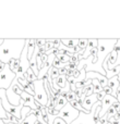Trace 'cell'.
<instances>
[{
  "label": "cell",
  "instance_id": "obj_1",
  "mask_svg": "<svg viewBox=\"0 0 120 124\" xmlns=\"http://www.w3.org/2000/svg\"><path fill=\"white\" fill-rule=\"evenodd\" d=\"M25 46L24 38H6L0 46V61L8 64L10 60H19Z\"/></svg>",
  "mask_w": 120,
  "mask_h": 124
},
{
  "label": "cell",
  "instance_id": "obj_2",
  "mask_svg": "<svg viewBox=\"0 0 120 124\" xmlns=\"http://www.w3.org/2000/svg\"><path fill=\"white\" fill-rule=\"evenodd\" d=\"M97 64L96 68L98 70V73L104 76H106V72L104 71L103 62L105 61V59L109 56V54L114 50L115 46L117 44V39H97Z\"/></svg>",
  "mask_w": 120,
  "mask_h": 124
},
{
  "label": "cell",
  "instance_id": "obj_3",
  "mask_svg": "<svg viewBox=\"0 0 120 124\" xmlns=\"http://www.w3.org/2000/svg\"><path fill=\"white\" fill-rule=\"evenodd\" d=\"M22 92H24L23 86L17 82V78H14L12 84L10 85V87L6 90V96H7V99H8V102L10 105L14 106V107L20 106Z\"/></svg>",
  "mask_w": 120,
  "mask_h": 124
},
{
  "label": "cell",
  "instance_id": "obj_4",
  "mask_svg": "<svg viewBox=\"0 0 120 124\" xmlns=\"http://www.w3.org/2000/svg\"><path fill=\"white\" fill-rule=\"evenodd\" d=\"M33 86H34V99L35 101L39 103L42 107H47L48 102V95L44 86L43 79H36L33 82Z\"/></svg>",
  "mask_w": 120,
  "mask_h": 124
},
{
  "label": "cell",
  "instance_id": "obj_5",
  "mask_svg": "<svg viewBox=\"0 0 120 124\" xmlns=\"http://www.w3.org/2000/svg\"><path fill=\"white\" fill-rule=\"evenodd\" d=\"M79 116H80V112L77 109H74L69 102L60 110L58 113V118L62 119L67 124H71L73 121H75L79 118Z\"/></svg>",
  "mask_w": 120,
  "mask_h": 124
},
{
  "label": "cell",
  "instance_id": "obj_6",
  "mask_svg": "<svg viewBox=\"0 0 120 124\" xmlns=\"http://www.w3.org/2000/svg\"><path fill=\"white\" fill-rule=\"evenodd\" d=\"M15 78V74L10 70L8 64L4 65V69L0 72V89L7 90Z\"/></svg>",
  "mask_w": 120,
  "mask_h": 124
},
{
  "label": "cell",
  "instance_id": "obj_7",
  "mask_svg": "<svg viewBox=\"0 0 120 124\" xmlns=\"http://www.w3.org/2000/svg\"><path fill=\"white\" fill-rule=\"evenodd\" d=\"M21 99L24 101V107H28L32 111L36 110V106H35V99L32 95L27 94L25 92H22L21 94Z\"/></svg>",
  "mask_w": 120,
  "mask_h": 124
},
{
  "label": "cell",
  "instance_id": "obj_8",
  "mask_svg": "<svg viewBox=\"0 0 120 124\" xmlns=\"http://www.w3.org/2000/svg\"><path fill=\"white\" fill-rule=\"evenodd\" d=\"M97 96L95 94L91 95V96H87L82 100V107L86 110V111H91L92 107L97 102Z\"/></svg>",
  "mask_w": 120,
  "mask_h": 124
},
{
  "label": "cell",
  "instance_id": "obj_9",
  "mask_svg": "<svg viewBox=\"0 0 120 124\" xmlns=\"http://www.w3.org/2000/svg\"><path fill=\"white\" fill-rule=\"evenodd\" d=\"M97 39H93V38H88L87 40V46H86L85 50H84V54L83 56H82V60H84V59H87L88 57H90V51L93 49V48L97 47Z\"/></svg>",
  "mask_w": 120,
  "mask_h": 124
},
{
  "label": "cell",
  "instance_id": "obj_10",
  "mask_svg": "<svg viewBox=\"0 0 120 124\" xmlns=\"http://www.w3.org/2000/svg\"><path fill=\"white\" fill-rule=\"evenodd\" d=\"M119 85H120V83H119L118 77L117 76H114V77H111V78L108 79V85L107 86H109V87L112 89V92H114V96L116 95V92H117V89H118Z\"/></svg>",
  "mask_w": 120,
  "mask_h": 124
},
{
  "label": "cell",
  "instance_id": "obj_11",
  "mask_svg": "<svg viewBox=\"0 0 120 124\" xmlns=\"http://www.w3.org/2000/svg\"><path fill=\"white\" fill-rule=\"evenodd\" d=\"M60 41L64 47L70 48V49L79 44V39H60Z\"/></svg>",
  "mask_w": 120,
  "mask_h": 124
},
{
  "label": "cell",
  "instance_id": "obj_12",
  "mask_svg": "<svg viewBox=\"0 0 120 124\" xmlns=\"http://www.w3.org/2000/svg\"><path fill=\"white\" fill-rule=\"evenodd\" d=\"M119 73H120V65H117L116 68H114L112 70L106 71V78L109 79L114 76H118Z\"/></svg>",
  "mask_w": 120,
  "mask_h": 124
},
{
  "label": "cell",
  "instance_id": "obj_13",
  "mask_svg": "<svg viewBox=\"0 0 120 124\" xmlns=\"http://www.w3.org/2000/svg\"><path fill=\"white\" fill-rule=\"evenodd\" d=\"M24 77H25V79L27 82H30V83H33V82H35L37 79V76L34 74V72H33L31 69H28V70L24 73Z\"/></svg>",
  "mask_w": 120,
  "mask_h": 124
},
{
  "label": "cell",
  "instance_id": "obj_14",
  "mask_svg": "<svg viewBox=\"0 0 120 124\" xmlns=\"http://www.w3.org/2000/svg\"><path fill=\"white\" fill-rule=\"evenodd\" d=\"M34 49H35V39H30L27 44V59L30 60L33 56V52H34Z\"/></svg>",
  "mask_w": 120,
  "mask_h": 124
},
{
  "label": "cell",
  "instance_id": "obj_15",
  "mask_svg": "<svg viewBox=\"0 0 120 124\" xmlns=\"http://www.w3.org/2000/svg\"><path fill=\"white\" fill-rule=\"evenodd\" d=\"M92 86H93V94L97 95L101 92H103V87L101 86L99 82L97 79H92Z\"/></svg>",
  "mask_w": 120,
  "mask_h": 124
},
{
  "label": "cell",
  "instance_id": "obj_16",
  "mask_svg": "<svg viewBox=\"0 0 120 124\" xmlns=\"http://www.w3.org/2000/svg\"><path fill=\"white\" fill-rule=\"evenodd\" d=\"M36 116H35V114L33 113L32 111H31V113L28 114L27 116H26L25 119H24L23 121H22L21 124H35V122H36Z\"/></svg>",
  "mask_w": 120,
  "mask_h": 124
},
{
  "label": "cell",
  "instance_id": "obj_17",
  "mask_svg": "<svg viewBox=\"0 0 120 124\" xmlns=\"http://www.w3.org/2000/svg\"><path fill=\"white\" fill-rule=\"evenodd\" d=\"M68 103V101H67V99L66 98H63V97H59V99H58V102H57V106L55 107V110L56 111H60V110L62 109V108L64 107V106Z\"/></svg>",
  "mask_w": 120,
  "mask_h": 124
},
{
  "label": "cell",
  "instance_id": "obj_18",
  "mask_svg": "<svg viewBox=\"0 0 120 124\" xmlns=\"http://www.w3.org/2000/svg\"><path fill=\"white\" fill-rule=\"evenodd\" d=\"M114 50L117 52V61H116V66L120 65V39H117V44L115 46Z\"/></svg>",
  "mask_w": 120,
  "mask_h": 124
},
{
  "label": "cell",
  "instance_id": "obj_19",
  "mask_svg": "<svg viewBox=\"0 0 120 124\" xmlns=\"http://www.w3.org/2000/svg\"><path fill=\"white\" fill-rule=\"evenodd\" d=\"M31 111H32V110H31L28 107H23L22 108V110H21V121H23L24 119H25L26 116L31 113Z\"/></svg>",
  "mask_w": 120,
  "mask_h": 124
},
{
  "label": "cell",
  "instance_id": "obj_20",
  "mask_svg": "<svg viewBox=\"0 0 120 124\" xmlns=\"http://www.w3.org/2000/svg\"><path fill=\"white\" fill-rule=\"evenodd\" d=\"M56 58L61 62V63H69L70 62V57L67 54H57Z\"/></svg>",
  "mask_w": 120,
  "mask_h": 124
},
{
  "label": "cell",
  "instance_id": "obj_21",
  "mask_svg": "<svg viewBox=\"0 0 120 124\" xmlns=\"http://www.w3.org/2000/svg\"><path fill=\"white\" fill-rule=\"evenodd\" d=\"M87 38H80L79 39V44H77V47L81 50H85L86 46H87Z\"/></svg>",
  "mask_w": 120,
  "mask_h": 124
},
{
  "label": "cell",
  "instance_id": "obj_22",
  "mask_svg": "<svg viewBox=\"0 0 120 124\" xmlns=\"http://www.w3.org/2000/svg\"><path fill=\"white\" fill-rule=\"evenodd\" d=\"M66 99H67V101H68V102H72V101H75V100H77V99H80V98H77V96H75L74 93L70 90V92L68 93V95H67Z\"/></svg>",
  "mask_w": 120,
  "mask_h": 124
},
{
  "label": "cell",
  "instance_id": "obj_23",
  "mask_svg": "<svg viewBox=\"0 0 120 124\" xmlns=\"http://www.w3.org/2000/svg\"><path fill=\"white\" fill-rule=\"evenodd\" d=\"M116 113H117V111H116V110H115L112 107H110L109 109L107 110V112H106V114H105V116H106V118H107V120H109L110 118H112V116H116Z\"/></svg>",
  "mask_w": 120,
  "mask_h": 124
},
{
  "label": "cell",
  "instance_id": "obj_24",
  "mask_svg": "<svg viewBox=\"0 0 120 124\" xmlns=\"http://www.w3.org/2000/svg\"><path fill=\"white\" fill-rule=\"evenodd\" d=\"M35 45L37 47L42 48V47H45L46 45V39H43V38H36L35 39Z\"/></svg>",
  "mask_w": 120,
  "mask_h": 124
},
{
  "label": "cell",
  "instance_id": "obj_25",
  "mask_svg": "<svg viewBox=\"0 0 120 124\" xmlns=\"http://www.w3.org/2000/svg\"><path fill=\"white\" fill-rule=\"evenodd\" d=\"M7 119V112L4 111L3 107L1 105V99H0V120H6Z\"/></svg>",
  "mask_w": 120,
  "mask_h": 124
},
{
  "label": "cell",
  "instance_id": "obj_26",
  "mask_svg": "<svg viewBox=\"0 0 120 124\" xmlns=\"http://www.w3.org/2000/svg\"><path fill=\"white\" fill-rule=\"evenodd\" d=\"M85 74H86V72H85V70H81V73H80V76L77 77V79H75V83H79V82H82V81H84L85 79Z\"/></svg>",
  "mask_w": 120,
  "mask_h": 124
},
{
  "label": "cell",
  "instance_id": "obj_27",
  "mask_svg": "<svg viewBox=\"0 0 120 124\" xmlns=\"http://www.w3.org/2000/svg\"><path fill=\"white\" fill-rule=\"evenodd\" d=\"M52 66H54V68H56V69H61L62 66H63V63H61V62H60L58 59L57 58H55V60H54V62H52Z\"/></svg>",
  "mask_w": 120,
  "mask_h": 124
},
{
  "label": "cell",
  "instance_id": "obj_28",
  "mask_svg": "<svg viewBox=\"0 0 120 124\" xmlns=\"http://www.w3.org/2000/svg\"><path fill=\"white\" fill-rule=\"evenodd\" d=\"M103 92L105 93L106 95H110V96H114V92H112V89L109 87V86H106V87L103 88ZM115 97V96H114Z\"/></svg>",
  "mask_w": 120,
  "mask_h": 124
},
{
  "label": "cell",
  "instance_id": "obj_29",
  "mask_svg": "<svg viewBox=\"0 0 120 124\" xmlns=\"http://www.w3.org/2000/svg\"><path fill=\"white\" fill-rule=\"evenodd\" d=\"M52 124H67V123L64 122L62 119H60V118H58V116H57V118L54 120V123H52Z\"/></svg>",
  "mask_w": 120,
  "mask_h": 124
},
{
  "label": "cell",
  "instance_id": "obj_30",
  "mask_svg": "<svg viewBox=\"0 0 120 124\" xmlns=\"http://www.w3.org/2000/svg\"><path fill=\"white\" fill-rule=\"evenodd\" d=\"M112 108H114L115 110H116L117 112H119L120 111V103L118 102V101H116V102H114L112 103V106H111Z\"/></svg>",
  "mask_w": 120,
  "mask_h": 124
},
{
  "label": "cell",
  "instance_id": "obj_31",
  "mask_svg": "<svg viewBox=\"0 0 120 124\" xmlns=\"http://www.w3.org/2000/svg\"><path fill=\"white\" fill-rule=\"evenodd\" d=\"M96 96H97V100H98V101H102V100L104 99V97L106 96V94H105L104 92H101L99 94H97Z\"/></svg>",
  "mask_w": 120,
  "mask_h": 124
},
{
  "label": "cell",
  "instance_id": "obj_32",
  "mask_svg": "<svg viewBox=\"0 0 120 124\" xmlns=\"http://www.w3.org/2000/svg\"><path fill=\"white\" fill-rule=\"evenodd\" d=\"M115 97H116L117 101H118V102L120 103V85H119L118 89H117V92H116V95H115Z\"/></svg>",
  "mask_w": 120,
  "mask_h": 124
},
{
  "label": "cell",
  "instance_id": "obj_33",
  "mask_svg": "<svg viewBox=\"0 0 120 124\" xmlns=\"http://www.w3.org/2000/svg\"><path fill=\"white\" fill-rule=\"evenodd\" d=\"M99 122H101V124H108V120H107V118H106V116H102V118L99 119Z\"/></svg>",
  "mask_w": 120,
  "mask_h": 124
},
{
  "label": "cell",
  "instance_id": "obj_34",
  "mask_svg": "<svg viewBox=\"0 0 120 124\" xmlns=\"http://www.w3.org/2000/svg\"><path fill=\"white\" fill-rule=\"evenodd\" d=\"M80 73H81V71H79V70H74V71H73V75H72V76L74 77L75 79H77V77L80 76Z\"/></svg>",
  "mask_w": 120,
  "mask_h": 124
},
{
  "label": "cell",
  "instance_id": "obj_35",
  "mask_svg": "<svg viewBox=\"0 0 120 124\" xmlns=\"http://www.w3.org/2000/svg\"><path fill=\"white\" fill-rule=\"evenodd\" d=\"M4 65H6V64H3L1 61H0V72H1V71L4 69Z\"/></svg>",
  "mask_w": 120,
  "mask_h": 124
},
{
  "label": "cell",
  "instance_id": "obj_36",
  "mask_svg": "<svg viewBox=\"0 0 120 124\" xmlns=\"http://www.w3.org/2000/svg\"><path fill=\"white\" fill-rule=\"evenodd\" d=\"M3 40H4L3 38H0V46H1L2 44H3Z\"/></svg>",
  "mask_w": 120,
  "mask_h": 124
},
{
  "label": "cell",
  "instance_id": "obj_37",
  "mask_svg": "<svg viewBox=\"0 0 120 124\" xmlns=\"http://www.w3.org/2000/svg\"><path fill=\"white\" fill-rule=\"evenodd\" d=\"M117 77H118V81H119V83H120V73H119V75Z\"/></svg>",
  "mask_w": 120,
  "mask_h": 124
},
{
  "label": "cell",
  "instance_id": "obj_38",
  "mask_svg": "<svg viewBox=\"0 0 120 124\" xmlns=\"http://www.w3.org/2000/svg\"><path fill=\"white\" fill-rule=\"evenodd\" d=\"M35 124H42V123L39 122V121H36V122H35Z\"/></svg>",
  "mask_w": 120,
  "mask_h": 124
},
{
  "label": "cell",
  "instance_id": "obj_39",
  "mask_svg": "<svg viewBox=\"0 0 120 124\" xmlns=\"http://www.w3.org/2000/svg\"><path fill=\"white\" fill-rule=\"evenodd\" d=\"M0 124H4L3 122H2V120H0ZM9 124H12V123H9Z\"/></svg>",
  "mask_w": 120,
  "mask_h": 124
}]
</instances>
